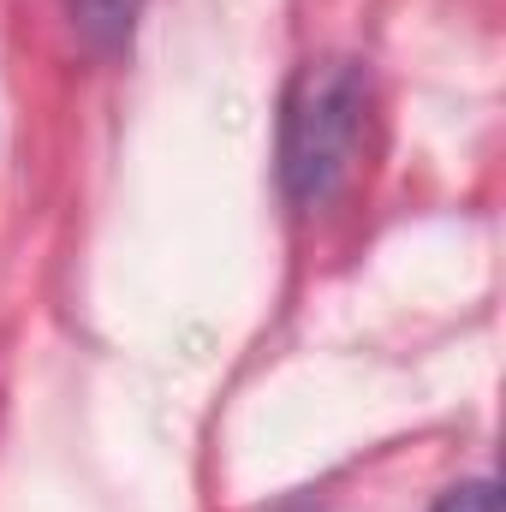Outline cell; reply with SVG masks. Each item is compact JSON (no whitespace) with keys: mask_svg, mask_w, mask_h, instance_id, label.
<instances>
[{"mask_svg":"<svg viewBox=\"0 0 506 512\" xmlns=\"http://www.w3.org/2000/svg\"><path fill=\"white\" fill-rule=\"evenodd\" d=\"M370 78L346 54L304 60L280 96V191L292 209H322L358 167Z\"/></svg>","mask_w":506,"mask_h":512,"instance_id":"1","label":"cell"},{"mask_svg":"<svg viewBox=\"0 0 506 512\" xmlns=\"http://www.w3.org/2000/svg\"><path fill=\"white\" fill-rule=\"evenodd\" d=\"M429 512H501V489H495L489 477H477V483H459V489H447V495H441Z\"/></svg>","mask_w":506,"mask_h":512,"instance_id":"3","label":"cell"},{"mask_svg":"<svg viewBox=\"0 0 506 512\" xmlns=\"http://www.w3.org/2000/svg\"><path fill=\"white\" fill-rule=\"evenodd\" d=\"M143 18V0H72V24L96 54H120Z\"/></svg>","mask_w":506,"mask_h":512,"instance_id":"2","label":"cell"}]
</instances>
